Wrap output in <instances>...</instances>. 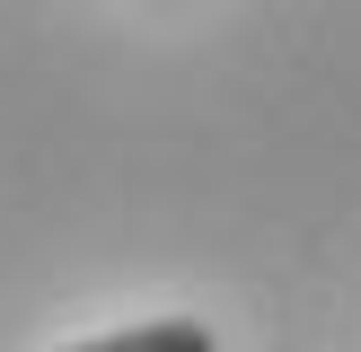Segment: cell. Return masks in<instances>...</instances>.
I'll return each mask as SVG.
<instances>
[{
    "instance_id": "1",
    "label": "cell",
    "mask_w": 361,
    "mask_h": 352,
    "mask_svg": "<svg viewBox=\"0 0 361 352\" xmlns=\"http://www.w3.org/2000/svg\"><path fill=\"white\" fill-rule=\"evenodd\" d=\"M71 352H221V344H212V326H194V317H150V326L97 334V344H71Z\"/></svg>"
}]
</instances>
